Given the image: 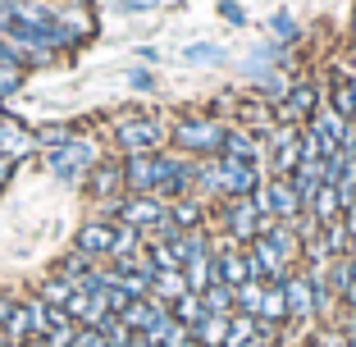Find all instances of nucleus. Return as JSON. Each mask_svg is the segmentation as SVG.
Instances as JSON below:
<instances>
[{
  "instance_id": "nucleus-1",
  "label": "nucleus",
  "mask_w": 356,
  "mask_h": 347,
  "mask_svg": "<svg viewBox=\"0 0 356 347\" xmlns=\"http://www.w3.org/2000/svg\"><path fill=\"white\" fill-rule=\"evenodd\" d=\"M247 252H252V261L261 265L265 284H288V279L297 274V265H302V238H297L293 224H270Z\"/></svg>"
},
{
  "instance_id": "nucleus-2",
  "label": "nucleus",
  "mask_w": 356,
  "mask_h": 347,
  "mask_svg": "<svg viewBox=\"0 0 356 347\" xmlns=\"http://www.w3.org/2000/svg\"><path fill=\"white\" fill-rule=\"evenodd\" d=\"M224 119L210 115V110H188V115H178L174 124H169V151H178V156L188 160H210L220 156L224 147Z\"/></svg>"
},
{
  "instance_id": "nucleus-3",
  "label": "nucleus",
  "mask_w": 356,
  "mask_h": 347,
  "mask_svg": "<svg viewBox=\"0 0 356 347\" xmlns=\"http://www.w3.org/2000/svg\"><path fill=\"white\" fill-rule=\"evenodd\" d=\"M110 137H115L119 156H151V151H165L169 147V128L160 124L156 115H142V110L119 115L115 128H110Z\"/></svg>"
},
{
  "instance_id": "nucleus-4",
  "label": "nucleus",
  "mask_w": 356,
  "mask_h": 347,
  "mask_svg": "<svg viewBox=\"0 0 356 347\" xmlns=\"http://www.w3.org/2000/svg\"><path fill=\"white\" fill-rule=\"evenodd\" d=\"M215 224H220V233H224V242H233V247H252L256 238H261L265 229H270V215L256 206L252 197H229V201H220V215H215Z\"/></svg>"
},
{
  "instance_id": "nucleus-5",
  "label": "nucleus",
  "mask_w": 356,
  "mask_h": 347,
  "mask_svg": "<svg viewBox=\"0 0 356 347\" xmlns=\"http://www.w3.org/2000/svg\"><path fill=\"white\" fill-rule=\"evenodd\" d=\"M261 165L270 179H288L302 165V128L297 124H274L261 137Z\"/></svg>"
},
{
  "instance_id": "nucleus-6",
  "label": "nucleus",
  "mask_w": 356,
  "mask_h": 347,
  "mask_svg": "<svg viewBox=\"0 0 356 347\" xmlns=\"http://www.w3.org/2000/svg\"><path fill=\"white\" fill-rule=\"evenodd\" d=\"M210 174H215V192H220V201L252 197V192L261 188V179H265L261 165H252V160H233V156H210Z\"/></svg>"
},
{
  "instance_id": "nucleus-7",
  "label": "nucleus",
  "mask_w": 356,
  "mask_h": 347,
  "mask_svg": "<svg viewBox=\"0 0 356 347\" xmlns=\"http://www.w3.org/2000/svg\"><path fill=\"white\" fill-rule=\"evenodd\" d=\"M252 201L261 206L265 215H270L274 224H293L297 215H306V206H302V197H297L293 179H270V174H265L261 188L252 192Z\"/></svg>"
},
{
  "instance_id": "nucleus-8",
  "label": "nucleus",
  "mask_w": 356,
  "mask_h": 347,
  "mask_svg": "<svg viewBox=\"0 0 356 347\" xmlns=\"http://www.w3.org/2000/svg\"><path fill=\"white\" fill-rule=\"evenodd\" d=\"M96 142L92 137H74L69 147H55V151H46V169H51L55 179H64V183H83L87 174H92V165H96Z\"/></svg>"
},
{
  "instance_id": "nucleus-9",
  "label": "nucleus",
  "mask_w": 356,
  "mask_h": 347,
  "mask_svg": "<svg viewBox=\"0 0 356 347\" xmlns=\"http://www.w3.org/2000/svg\"><path fill=\"white\" fill-rule=\"evenodd\" d=\"M320 106H325V87L315 83V78H297V83L288 87V96L274 106V115H279V124L306 128V124L315 119V110H320Z\"/></svg>"
},
{
  "instance_id": "nucleus-10",
  "label": "nucleus",
  "mask_w": 356,
  "mask_h": 347,
  "mask_svg": "<svg viewBox=\"0 0 356 347\" xmlns=\"http://www.w3.org/2000/svg\"><path fill=\"white\" fill-rule=\"evenodd\" d=\"M115 220L119 224H133L142 238H151V233L169 220V201L147 197V192H124V197H119V215H115Z\"/></svg>"
},
{
  "instance_id": "nucleus-11",
  "label": "nucleus",
  "mask_w": 356,
  "mask_h": 347,
  "mask_svg": "<svg viewBox=\"0 0 356 347\" xmlns=\"http://www.w3.org/2000/svg\"><path fill=\"white\" fill-rule=\"evenodd\" d=\"M215 279L229 288L247 284V279H261V265L252 261V252L247 247H233V242H224V247H215ZM265 284V279H261Z\"/></svg>"
},
{
  "instance_id": "nucleus-12",
  "label": "nucleus",
  "mask_w": 356,
  "mask_h": 347,
  "mask_svg": "<svg viewBox=\"0 0 356 347\" xmlns=\"http://www.w3.org/2000/svg\"><path fill=\"white\" fill-rule=\"evenodd\" d=\"M83 188H87V197H92L96 206H105V201L124 197V156H105V160H96L92 174L83 179Z\"/></svg>"
},
{
  "instance_id": "nucleus-13",
  "label": "nucleus",
  "mask_w": 356,
  "mask_h": 347,
  "mask_svg": "<svg viewBox=\"0 0 356 347\" xmlns=\"http://www.w3.org/2000/svg\"><path fill=\"white\" fill-rule=\"evenodd\" d=\"M74 252H83L87 261H110V252H115V220H101V215H92V220L78 224L74 233Z\"/></svg>"
},
{
  "instance_id": "nucleus-14",
  "label": "nucleus",
  "mask_w": 356,
  "mask_h": 347,
  "mask_svg": "<svg viewBox=\"0 0 356 347\" xmlns=\"http://www.w3.org/2000/svg\"><path fill=\"white\" fill-rule=\"evenodd\" d=\"M165 316H169L165 302H156V297H137V302H128V311H124L119 320H124L133 334H151V329H156Z\"/></svg>"
},
{
  "instance_id": "nucleus-15",
  "label": "nucleus",
  "mask_w": 356,
  "mask_h": 347,
  "mask_svg": "<svg viewBox=\"0 0 356 347\" xmlns=\"http://www.w3.org/2000/svg\"><path fill=\"white\" fill-rule=\"evenodd\" d=\"M220 156H233V160H252V165H261V137L247 133V128H238V124H229V128H224V147H220ZM261 169H265V165H261Z\"/></svg>"
},
{
  "instance_id": "nucleus-16",
  "label": "nucleus",
  "mask_w": 356,
  "mask_h": 347,
  "mask_svg": "<svg viewBox=\"0 0 356 347\" xmlns=\"http://www.w3.org/2000/svg\"><path fill=\"white\" fill-rule=\"evenodd\" d=\"M169 224L178 233H192V229H206V201L201 197H183V201H169Z\"/></svg>"
},
{
  "instance_id": "nucleus-17",
  "label": "nucleus",
  "mask_w": 356,
  "mask_h": 347,
  "mask_svg": "<svg viewBox=\"0 0 356 347\" xmlns=\"http://www.w3.org/2000/svg\"><path fill=\"white\" fill-rule=\"evenodd\" d=\"M306 215H311L315 224H334V220H343V201H338V188H334V183H320V192H315L311 206H306Z\"/></svg>"
},
{
  "instance_id": "nucleus-18",
  "label": "nucleus",
  "mask_w": 356,
  "mask_h": 347,
  "mask_svg": "<svg viewBox=\"0 0 356 347\" xmlns=\"http://www.w3.org/2000/svg\"><path fill=\"white\" fill-rule=\"evenodd\" d=\"M183 293H192V288H188V274H183V270H156V279H151V297H156V302L174 306Z\"/></svg>"
},
{
  "instance_id": "nucleus-19",
  "label": "nucleus",
  "mask_w": 356,
  "mask_h": 347,
  "mask_svg": "<svg viewBox=\"0 0 356 347\" xmlns=\"http://www.w3.org/2000/svg\"><path fill=\"white\" fill-rule=\"evenodd\" d=\"M229 320L233 316H215V311H206V316L192 325V338H197L201 347H224V343H229Z\"/></svg>"
},
{
  "instance_id": "nucleus-20",
  "label": "nucleus",
  "mask_w": 356,
  "mask_h": 347,
  "mask_svg": "<svg viewBox=\"0 0 356 347\" xmlns=\"http://www.w3.org/2000/svg\"><path fill=\"white\" fill-rule=\"evenodd\" d=\"M142 247H147V238H142L133 224H119V220H115V252H110V261H105V265H124V261H133Z\"/></svg>"
},
{
  "instance_id": "nucleus-21",
  "label": "nucleus",
  "mask_w": 356,
  "mask_h": 347,
  "mask_svg": "<svg viewBox=\"0 0 356 347\" xmlns=\"http://www.w3.org/2000/svg\"><path fill=\"white\" fill-rule=\"evenodd\" d=\"M78 293V284H69V279H60V274H46L42 288H37V297H42L51 311H69V297Z\"/></svg>"
},
{
  "instance_id": "nucleus-22",
  "label": "nucleus",
  "mask_w": 356,
  "mask_h": 347,
  "mask_svg": "<svg viewBox=\"0 0 356 347\" xmlns=\"http://www.w3.org/2000/svg\"><path fill=\"white\" fill-rule=\"evenodd\" d=\"M261 302H265L261 279H247V284L233 288V311H238V316H261Z\"/></svg>"
},
{
  "instance_id": "nucleus-23",
  "label": "nucleus",
  "mask_w": 356,
  "mask_h": 347,
  "mask_svg": "<svg viewBox=\"0 0 356 347\" xmlns=\"http://www.w3.org/2000/svg\"><path fill=\"white\" fill-rule=\"evenodd\" d=\"M261 320H270V325L288 329V293H283V284H265V302H261Z\"/></svg>"
},
{
  "instance_id": "nucleus-24",
  "label": "nucleus",
  "mask_w": 356,
  "mask_h": 347,
  "mask_svg": "<svg viewBox=\"0 0 356 347\" xmlns=\"http://www.w3.org/2000/svg\"><path fill=\"white\" fill-rule=\"evenodd\" d=\"M270 42H279V46H288V51H293V46L302 42V23H297L288 10H274L270 14Z\"/></svg>"
},
{
  "instance_id": "nucleus-25",
  "label": "nucleus",
  "mask_w": 356,
  "mask_h": 347,
  "mask_svg": "<svg viewBox=\"0 0 356 347\" xmlns=\"http://www.w3.org/2000/svg\"><path fill=\"white\" fill-rule=\"evenodd\" d=\"M92 270H96V261H87L83 252H69V256H60V261L51 265V274H60V279H69V284H83Z\"/></svg>"
},
{
  "instance_id": "nucleus-26",
  "label": "nucleus",
  "mask_w": 356,
  "mask_h": 347,
  "mask_svg": "<svg viewBox=\"0 0 356 347\" xmlns=\"http://www.w3.org/2000/svg\"><path fill=\"white\" fill-rule=\"evenodd\" d=\"M183 274H188L192 293H206L210 284H220V279H215V256H197V261H188V265H183Z\"/></svg>"
},
{
  "instance_id": "nucleus-27",
  "label": "nucleus",
  "mask_w": 356,
  "mask_h": 347,
  "mask_svg": "<svg viewBox=\"0 0 356 347\" xmlns=\"http://www.w3.org/2000/svg\"><path fill=\"white\" fill-rule=\"evenodd\" d=\"M37 133V147L42 151H55V147H69L78 137V124H42V128H32Z\"/></svg>"
},
{
  "instance_id": "nucleus-28",
  "label": "nucleus",
  "mask_w": 356,
  "mask_h": 347,
  "mask_svg": "<svg viewBox=\"0 0 356 347\" xmlns=\"http://www.w3.org/2000/svg\"><path fill=\"white\" fill-rule=\"evenodd\" d=\"M252 338H261V320H256V316H238V311H233L229 343H224V347H242V343H252Z\"/></svg>"
},
{
  "instance_id": "nucleus-29",
  "label": "nucleus",
  "mask_w": 356,
  "mask_h": 347,
  "mask_svg": "<svg viewBox=\"0 0 356 347\" xmlns=\"http://www.w3.org/2000/svg\"><path fill=\"white\" fill-rule=\"evenodd\" d=\"M169 311H174V320H178V325H188V329H192L201 316H206V302H201V293H183L174 306H169Z\"/></svg>"
},
{
  "instance_id": "nucleus-30",
  "label": "nucleus",
  "mask_w": 356,
  "mask_h": 347,
  "mask_svg": "<svg viewBox=\"0 0 356 347\" xmlns=\"http://www.w3.org/2000/svg\"><path fill=\"white\" fill-rule=\"evenodd\" d=\"M183 60L188 64H215V69H220V64H229V51H224V46H210V42H197V46L183 51Z\"/></svg>"
},
{
  "instance_id": "nucleus-31",
  "label": "nucleus",
  "mask_w": 356,
  "mask_h": 347,
  "mask_svg": "<svg viewBox=\"0 0 356 347\" xmlns=\"http://www.w3.org/2000/svg\"><path fill=\"white\" fill-rule=\"evenodd\" d=\"M306 347H347V329L343 325H315L311 329V338H306Z\"/></svg>"
},
{
  "instance_id": "nucleus-32",
  "label": "nucleus",
  "mask_w": 356,
  "mask_h": 347,
  "mask_svg": "<svg viewBox=\"0 0 356 347\" xmlns=\"http://www.w3.org/2000/svg\"><path fill=\"white\" fill-rule=\"evenodd\" d=\"M201 302H206V311H215V316H233V288L229 284H210L206 293H201Z\"/></svg>"
},
{
  "instance_id": "nucleus-33",
  "label": "nucleus",
  "mask_w": 356,
  "mask_h": 347,
  "mask_svg": "<svg viewBox=\"0 0 356 347\" xmlns=\"http://www.w3.org/2000/svg\"><path fill=\"white\" fill-rule=\"evenodd\" d=\"M101 334H105V347H128V343H133V329H128L119 316H105Z\"/></svg>"
},
{
  "instance_id": "nucleus-34",
  "label": "nucleus",
  "mask_w": 356,
  "mask_h": 347,
  "mask_svg": "<svg viewBox=\"0 0 356 347\" xmlns=\"http://www.w3.org/2000/svg\"><path fill=\"white\" fill-rule=\"evenodd\" d=\"M329 288H334L338 297L352 288V261L347 256H338V261H329Z\"/></svg>"
},
{
  "instance_id": "nucleus-35",
  "label": "nucleus",
  "mask_w": 356,
  "mask_h": 347,
  "mask_svg": "<svg viewBox=\"0 0 356 347\" xmlns=\"http://www.w3.org/2000/svg\"><path fill=\"white\" fill-rule=\"evenodd\" d=\"M23 87V64H0V106Z\"/></svg>"
},
{
  "instance_id": "nucleus-36",
  "label": "nucleus",
  "mask_w": 356,
  "mask_h": 347,
  "mask_svg": "<svg viewBox=\"0 0 356 347\" xmlns=\"http://www.w3.org/2000/svg\"><path fill=\"white\" fill-rule=\"evenodd\" d=\"M74 347H105V334H101V329H78Z\"/></svg>"
},
{
  "instance_id": "nucleus-37",
  "label": "nucleus",
  "mask_w": 356,
  "mask_h": 347,
  "mask_svg": "<svg viewBox=\"0 0 356 347\" xmlns=\"http://www.w3.org/2000/svg\"><path fill=\"white\" fill-rule=\"evenodd\" d=\"M19 302H23V297H10V293H0V329L10 325V316L19 311Z\"/></svg>"
},
{
  "instance_id": "nucleus-38",
  "label": "nucleus",
  "mask_w": 356,
  "mask_h": 347,
  "mask_svg": "<svg viewBox=\"0 0 356 347\" xmlns=\"http://www.w3.org/2000/svg\"><path fill=\"white\" fill-rule=\"evenodd\" d=\"M220 14H224L229 23H247V10H242L238 0H220Z\"/></svg>"
},
{
  "instance_id": "nucleus-39",
  "label": "nucleus",
  "mask_w": 356,
  "mask_h": 347,
  "mask_svg": "<svg viewBox=\"0 0 356 347\" xmlns=\"http://www.w3.org/2000/svg\"><path fill=\"white\" fill-rule=\"evenodd\" d=\"M128 83H133V87H142V92H151V87H156V78H151L147 69H133V74H128Z\"/></svg>"
},
{
  "instance_id": "nucleus-40",
  "label": "nucleus",
  "mask_w": 356,
  "mask_h": 347,
  "mask_svg": "<svg viewBox=\"0 0 356 347\" xmlns=\"http://www.w3.org/2000/svg\"><path fill=\"white\" fill-rule=\"evenodd\" d=\"M10 174H14V160H5V156H0V188L10 183Z\"/></svg>"
},
{
  "instance_id": "nucleus-41",
  "label": "nucleus",
  "mask_w": 356,
  "mask_h": 347,
  "mask_svg": "<svg viewBox=\"0 0 356 347\" xmlns=\"http://www.w3.org/2000/svg\"><path fill=\"white\" fill-rule=\"evenodd\" d=\"M128 5H133V14H137V10H151V5H160V0H128Z\"/></svg>"
},
{
  "instance_id": "nucleus-42",
  "label": "nucleus",
  "mask_w": 356,
  "mask_h": 347,
  "mask_svg": "<svg viewBox=\"0 0 356 347\" xmlns=\"http://www.w3.org/2000/svg\"><path fill=\"white\" fill-rule=\"evenodd\" d=\"M23 347H46V338H32V343H23Z\"/></svg>"
},
{
  "instance_id": "nucleus-43",
  "label": "nucleus",
  "mask_w": 356,
  "mask_h": 347,
  "mask_svg": "<svg viewBox=\"0 0 356 347\" xmlns=\"http://www.w3.org/2000/svg\"><path fill=\"white\" fill-rule=\"evenodd\" d=\"M347 261H356V238H352V247H347Z\"/></svg>"
},
{
  "instance_id": "nucleus-44",
  "label": "nucleus",
  "mask_w": 356,
  "mask_h": 347,
  "mask_svg": "<svg viewBox=\"0 0 356 347\" xmlns=\"http://www.w3.org/2000/svg\"><path fill=\"white\" fill-rule=\"evenodd\" d=\"M352 46H356V14H352Z\"/></svg>"
},
{
  "instance_id": "nucleus-45",
  "label": "nucleus",
  "mask_w": 356,
  "mask_h": 347,
  "mask_svg": "<svg viewBox=\"0 0 356 347\" xmlns=\"http://www.w3.org/2000/svg\"><path fill=\"white\" fill-rule=\"evenodd\" d=\"M0 347H10V338H5V329H0Z\"/></svg>"
},
{
  "instance_id": "nucleus-46",
  "label": "nucleus",
  "mask_w": 356,
  "mask_h": 347,
  "mask_svg": "<svg viewBox=\"0 0 356 347\" xmlns=\"http://www.w3.org/2000/svg\"><path fill=\"white\" fill-rule=\"evenodd\" d=\"M10 347H19V343H10Z\"/></svg>"
}]
</instances>
